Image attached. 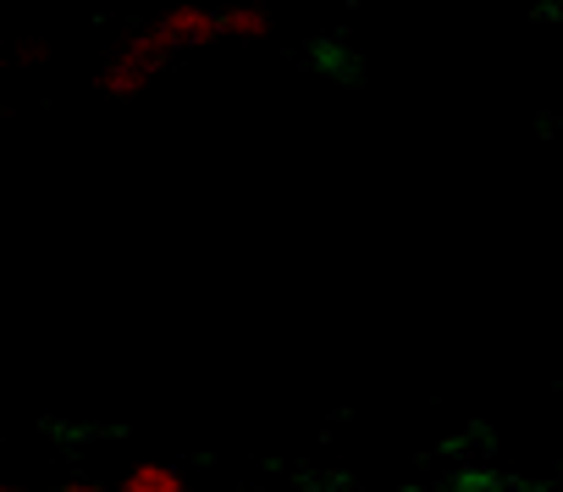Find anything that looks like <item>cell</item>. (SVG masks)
Here are the masks:
<instances>
[{
	"instance_id": "6da1fadb",
	"label": "cell",
	"mask_w": 563,
	"mask_h": 492,
	"mask_svg": "<svg viewBox=\"0 0 563 492\" xmlns=\"http://www.w3.org/2000/svg\"><path fill=\"white\" fill-rule=\"evenodd\" d=\"M166 56H172V45H166L155 29H150V34H139V40L117 56V67L106 73V89H111V95H139V89L161 73V62H166Z\"/></svg>"
},
{
	"instance_id": "7a4b0ae2",
	"label": "cell",
	"mask_w": 563,
	"mask_h": 492,
	"mask_svg": "<svg viewBox=\"0 0 563 492\" xmlns=\"http://www.w3.org/2000/svg\"><path fill=\"white\" fill-rule=\"evenodd\" d=\"M155 34L172 45V51H188V45H205V40H221V18L205 12V7H177L155 23Z\"/></svg>"
},
{
	"instance_id": "3957f363",
	"label": "cell",
	"mask_w": 563,
	"mask_h": 492,
	"mask_svg": "<svg viewBox=\"0 0 563 492\" xmlns=\"http://www.w3.org/2000/svg\"><path fill=\"white\" fill-rule=\"evenodd\" d=\"M122 492H183V475H177L172 464H139V470L122 481Z\"/></svg>"
},
{
	"instance_id": "277c9868",
	"label": "cell",
	"mask_w": 563,
	"mask_h": 492,
	"mask_svg": "<svg viewBox=\"0 0 563 492\" xmlns=\"http://www.w3.org/2000/svg\"><path fill=\"white\" fill-rule=\"evenodd\" d=\"M221 34L227 40H254V34H265V12H249V7L221 12Z\"/></svg>"
},
{
	"instance_id": "5b68a950",
	"label": "cell",
	"mask_w": 563,
	"mask_h": 492,
	"mask_svg": "<svg viewBox=\"0 0 563 492\" xmlns=\"http://www.w3.org/2000/svg\"><path fill=\"white\" fill-rule=\"evenodd\" d=\"M67 492H106V486H67Z\"/></svg>"
},
{
	"instance_id": "8992f818",
	"label": "cell",
	"mask_w": 563,
	"mask_h": 492,
	"mask_svg": "<svg viewBox=\"0 0 563 492\" xmlns=\"http://www.w3.org/2000/svg\"><path fill=\"white\" fill-rule=\"evenodd\" d=\"M0 492H18V486H0Z\"/></svg>"
}]
</instances>
